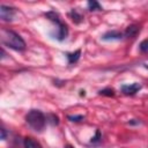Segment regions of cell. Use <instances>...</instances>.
<instances>
[{
  "mask_svg": "<svg viewBox=\"0 0 148 148\" xmlns=\"http://www.w3.org/2000/svg\"><path fill=\"white\" fill-rule=\"evenodd\" d=\"M1 40L6 46H8L15 51H23L25 49V42L23 40V38L13 30L2 29L1 30Z\"/></svg>",
  "mask_w": 148,
  "mask_h": 148,
  "instance_id": "6da1fadb",
  "label": "cell"
},
{
  "mask_svg": "<svg viewBox=\"0 0 148 148\" xmlns=\"http://www.w3.org/2000/svg\"><path fill=\"white\" fill-rule=\"evenodd\" d=\"M27 124L36 132H42L46 125V118L39 110H31L25 116Z\"/></svg>",
  "mask_w": 148,
  "mask_h": 148,
  "instance_id": "7a4b0ae2",
  "label": "cell"
},
{
  "mask_svg": "<svg viewBox=\"0 0 148 148\" xmlns=\"http://www.w3.org/2000/svg\"><path fill=\"white\" fill-rule=\"evenodd\" d=\"M14 15H15L14 8H12L9 6H5V5L0 6V17L2 21H12Z\"/></svg>",
  "mask_w": 148,
  "mask_h": 148,
  "instance_id": "3957f363",
  "label": "cell"
},
{
  "mask_svg": "<svg viewBox=\"0 0 148 148\" xmlns=\"http://www.w3.org/2000/svg\"><path fill=\"white\" fill-rule=\"evenodd\" d=\"M56 24H57V31H56L54 38H57L58 40H64L68 35V28L65 23L61 22V20L59 22H57Z\"/></svg>",
  "mask_w": 148,
  "mask_h": 148,
  "instance_id": "277c9868",
  "label": "cell"
},
{
  "mask_svg": "<svg viewBox=\"0 0 148 148\" xmlns=\"http://www.w3.org/2000/svg\"><path fill=\"white\" fill-rule=\"evenodd\" d=\"M141 89V86L139 83H132V84H124L121 86V91L125 95H134L135 92H138Z\"/></svg>",
  "mask_w": 148,
  "mask_h": 148,
  "instance_id": "5b68a950",
  "label": "cell"
},
{
  "mask_svg": "<svg viewBox=\"0 0 148 148\" xmlns=\"http://www.w3.org/2000/svg\"><path fill=\"white\" fill-rule=\"evenodd\" d=\"M121 37H123V34L121 32L112 30V31H108L106 34H104L102 38L105 39V40H110V39H120Z\"/></svg>",
  "mask_w": 148,
  "mask_h": 148,
  "instance_id": "8992f818",
  "label": "cell"
},
{
  "mask_svg": "<svg viewBox=\"0 0 148 148\" xmlns=\"http://www.w3.org/2000/svg\"><path fill=\"white\" fill-rule=\"evenodd\" d=\"M23 145H24V148H42L40 143L32 138H25L23 141Z\"/></svg>",
  "mask_w": 148,
  "mask_h": 148,
  "instance_id": "52a82bcc",
  "label": "cell"
},
{
  "mask_svg": "<svg viewBox=\"0 0 148 148\" xmlns=\"http://www.w3.org/2000/svg\"><path fill=\"white\" fill-rule=\"evenodd\" d=\"M138 31H139V27L138 25H130V27H127V29H126V31H125V36L126 37H134L136 34H138Z\"/></svg>",
  "mask_w": 148,
  "mask_h": 148,
  "instance_id": "ba28073f",
  "label": "cell"
},
{
  "mask_svg": "<svg viewBox=\"0 0 148 148\" xmlns=\"http://www.w3.org/2000/svg\"><path fill=\"white\" fill-rule=\"evenodd\" d=\"M80 54H81V51H80V50H76V51L73 52V53H68V54H67L68 62H69V64L76 62V61L79 60V58H80Z\"/></svg>",
  "mask_w": 148,
  "mask_h": 148,
  "instance_id": "9c48e42d",
  "label": "cell"
},
{
  "mask_svg": "<svg viewBox=\"0 0 148 148\" xmlns=\"http://www.w3.org/2000/svg\"><path fill=\"white\" fill-rule=\"evenodd\" d=\"M69 15H71L72 20H73L75 23H79V22H81V21H82V15H81V14H79L76 9H72V12H71V14H69Z\"/></svg>",
  "mask_w": 148,
  "mask_h": 148,
  "instance_id": "30bf717a",
  "label": "cell"
},
{
  "mask_svg": "<svg viewBox=\"0 0 148 148\" xmlns=\"http://www.w3.org/2000/svg\"><path fill=\"white\" fill-rule=\"evenodd\" d=\"M88 7L90 10H102V7L99 6V3L97 1H89Z\"/></svg>",
  "mask_w": 148,
  "mask_h": 148,
  "instance_id": "8fae6325",
  "label": "cell"
},
{
  "mask_svg": "<svg viewBox=\"0 0 148 148\" xmlns=\"http://www.w3.org/2000/svg\"><path fill=\"white\" fill-rule=\"evenodd\" d=\"M140 51L141 52H148V39H145L140 43Z\"/></svg>",
  "mask_w": 148,
  "mask_h": 148,
  "instance_id": "7c38bea8",
  "label": "cell"
},
{
  "mask_svg": "<svg viewBox=\"0 0 148 148\" xmlns=\"http://www.w3.org/2000/svg\"><path fill=\"white\" fill-rule=\"evenodd\" d=\"M99 94L101 95H106V96H113L114 95V91L110 88H106V89H103V90H99Z\"/></svg>",
  "mask_w": 148,
  "mask_h": 148,
  "instance_id": "4fadbf2b",
  "label": "cell"
},
{
  "mask_svg": "<svg viewBox=\"0 0 148 148\" xmlns=\"http://www.w3.org/2000/svg\"><path fill=\"white\" fill-rule=\"evenodd\" d=\"M68 119L71 120V121H80V120H82L83 119V116H68Z\"/></svg>",
  "mask_w": 148,
  "mask_h": 148,
  "instance_id": "5bb4252c",
  "label": "cell"
},
{
  "mask_svg": "<svg viewBox=\"0 0 148 148\" xmlns=\"http://www.w3.org/2000/svg\"><path fill=\"white\" fill-rule=\"evenodd\" d=\"M0 132H1V140H5L6 139V131H5V128H1Z\"/></svg>",
  "mask_w": 148,
  "mask_h": 148,
  "instance_id": "9a60e30c",
  "label": "cell"
},
{
  "mask_svg": "<svg viewBox=\"0 0 148 148\" xmlns=\"http://www.w3.org/2000/svg\"><path fill=\"white\" fill-rule=\"evenodd\" d=\"M65 148H74V147H73V146H71V145H66V146H65Z\"/></svg>",
  "mask_w": 148,
  "mask_h": 148,
  "instance_id": "2e32d148",
  "label": "cell"
}]
</instances>
